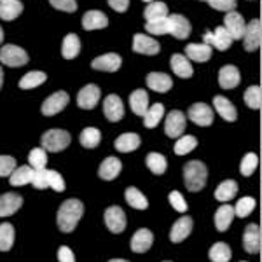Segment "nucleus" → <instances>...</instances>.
I'll return each mask as SVG.
<instances>
[{"label": "nucleus", "instance_id": "obj_1", "mask_svg": "<svg viewBox=\"0 0 262 262\" xmlns=\"http://www.w3.org/2000/svg\"><path fill=\"white\" fill-rule=\"evenodd\" d=\"M84 213V205L79 200H67L58 210V227L61 232H72L77 227L79 221H81Z\"/></svg>", "mask_w": 262, "mask_h": 262}, {"label": "nucleus", "instance_id": "obj_2", "mask_svg": "<svg viewBox=\"0 0 262 262\" xmlns=\"http://www.w3.org/2000/svg\"><path fill=\"white\" fill-rule=\"evenodd\" d=\"M206 179H208V170H206L205 163L201 161H189L184 166V180L185 187L191 192H198L205 187Z\"/></svg>", "mask_w": 262, "mask_h": 262}, {"label": "nucleus", "instance_id": "obj_3", "mask_svg": "<svg viewBox=\"0 0 262 262\" xmlns=\"http://www.w3.org/2000/svg\"><path fill=\"white\" fill-rule=\"evenodd\" d=\"M70 133L65 129H49L42 135V149L49 152H60L65 150L70 145Z\"/></svg>", "mask_w": 262, "mask_h": 262}, {"label": "nucleus", "instance_id": "obj_4", "mask_svg": "<svg viewBox=\"0 0 262 262\" xmlns=\"http://www.w3.org/2000/svg\"><path fill=\"white\" fill-rule=\"evenodd\" d=\"M0 61L7 67H23L28 63V54L19 46L6 44L4 48H0Z\"/></svg>", "mask_w": 262, "mask_h": 262}, {"label": "nucleus", "instance_id": "obj_5", "mask_svg": "<svg viewBox=\"0 0 262 262\" xmlns=\"http://www.w3.org/2000/svg\"><path fill=\"white\" fill-rule=\"evenodd\" d=\"M245 18L239 12L231 11L226 12V18H224V28L229 33V37L232 40H242L245 35Z\"/></svg>", "mask_w": 262, "mask_h": 262}, {"label": "nucleus", "instance_id": "obj_6", "mask_svg": "<svg viewBox=\"0 0 262 262\" xmlns=\"http://www.w3.org/2000/svg\"><path fill=\"white\" fill-rule=\"evenodd\" d=\"M166 23H168V33H171L175 39H187L191 35V23L185 16L182 14H171L166 18Z\"/></svg>", "mask_w": 262, "mask_h": 262}, {"label": "nucleus", "instance_id": "obj_7", "mask_svg": "<svg viewBox=\"0 0 262 262\" xmlns=\"http://www.w3.org/2000/svg\"><path fill=\"white\" fill-rule=\"evenodd\" d=\"M187 117L198 126H210L213 122V111H212V107H208L206 103L198 101V103L189 107Z\"/></svg>", "mask_w": 262, "mask_h": 262}, {"label": "nucleus", "instance_id": "obj_8", "mask_svg": "<svg viewBox=\"0 0 262 262\" xmlns=\"http://www.w3.org/2000/svg\"><path fill=\"white\" fill-rule=\"evenodd\" d=\"M203 40H205V44H208L210 48H215L219 51H227L232 44V39L224 27H217L215 32H206L205 35H203Z\"/></svg>", "mask_w": 262, "mask_h": 262}, {"label": "nucleus", "instance_id": "obj_9", "mask_svg": "<svg viewBox=\"0 0 262 262\" xmlns=\"http://www.w3.org/2000/svg\"><path fill=\"white\" fill-rule=\"evenodd\" d=\"M69 103V95L65 91H58L54 95H51L49 98L44 100L40 107V112L44 114L46 117H51V116H56L58 112H61L63 108L67 107Z\"/></svg>", "mask_w": 262, "mask_h": 262}, {"label": "nucleus", "instance_id": "obj_10", "mask_svg": "<svg viewBox=\"0 0 262 262\" xmlns=\"http://www.w3.org/2000/svg\"><path fill=\"white\" fill-rule=\"evenodd\" d=\"M262 25L260 19H252L250 23L245 27V35H243V42H245V49L247 51H257L260 48V40H262V32H260Z\"/></svg>", "mask_w": 262, "mask_h": 262}, {"label": "nucleus", "instance_id": "obj_11", "mask_svg": "<svg viewBox=\"0 0 262 262\" xmlns=\"http://www.w3.org/2000/svg\"><path fill=\"white\" fill-rule=\"evenodd\" d=\"M185 131V116L180 111H171L164 121V133L170 138H179Z\"/></svg>", "mask_w": 262, "mask_h": 262}, {"label": "nucleus", "instance_id": "obj_12", "mask_svg": "<svg viewBox=\"0 0 262 262\" xmlns=\"http://www.w3.org/2000/svg\"><path fill=\"white\" fill-rule=\"evenodd\" d=\"M133 51L140 54H147V56H154L161 51V46L156 39H152L150 35L145 33H137L133 37Z\"/></svg>", "mask_w": 262, "mask_h": 262}, {"label": "nucleus", "instance_id": "obj_13", "mask_svg": "<svg viewBox=\"0 0 262 262\" xmlns=\"http://www.w3.org/2000/svg\"><path fill=\"white\" fill-rule=\"evenodd\" d=\"M105 224L114 234H119L126 229V215L121 206H111L105 210Z\"/></svg>", "mask_w": 262, "mask_h": 262}, {"label": "nucleus", "instance_id": "obj_14", "mask_svg": "<svg viewBox=\"0 0 262 262\" xmlns=\"http://www.w3.org/2000/svg\"><path fill=\"white\" fill-rule=\"evenodd\" d=\"M100 88L96 84H88L84 86L77 95V105L84 111H91L96 107V103L100 101Z\"/></svg>", "mask_w": 262, "mask_h": 262}, {"label": "nucleus", "instance_id": "obj_15", "mask_svg": "<svg viewBox=\"0 0 262 262\" xmlns=\"http://www.w3.org/2000/svg\"><path fill=\"white\" fill-rule=\"evenodd\" d=\"M103 114L111 122H117L124 117V105L117 95H108L103 101Z\"/></svg>", "mask_w": 262, "mask_h": 262}, {"label": "nucleus", "instance_id": "obj_16", "mask_svg": "<svg viewBox=\"0 0 262 262\" xmlns=\"http://www.w3.org/2000/svg\"><path fill=\"white\" fill-rule=\"evenodd\" d=\"M243 247L248 253L260 252V227L257 226V224H248V226L245 227Z\"/></svg>", "mask_w": 262, "mask_h": 262}, {"label": "nucleus", "instance_id": "obj_17", "mask_svg": "<svg viewBox=\"0 0 262 262\" xmlns=\"http://www.w3.org/2000/svg\"><path fill=\"white\" fill-rule=\"evenodd\" d=\"M121 56L116 53H107L103 56H98L91 61V67L95 70H100V72H117L121 69Z\"/></svg>", "mask_w": 262, "mask_h": 262}, {"label": "nucleus", "instance_id": "obj_18", "mask_svg": "<svg viewBox=\"0 0 262 262\" xmlns=\"http://www.w3.org/2000/svg\"><path fill=\"white\" fill-rule=\"evenodd\" d=\"M23 205V198L16 192H6L0 196V217H9Z\"/></svg>", "mask_w": 262, "mask_h": 262}, {"label": "nucleus", "instance_id": "obj_19", "mask_svg": "<svg viewBox=\"0 0 262 262\" xmlns=\"http://www.w3.org/2000/svg\"><path fill=\"white\" fill-rule=\"evenodd\" d=\"M239 81H242V75H239V70L234 65H226L219 72V84H221L222 90H234Z\"/></svg>", "mask_w": 262, "mask_h": 262}, {"label": "nucleus", "instance_id": "obj_20", "mask_svg": "<svg viewBox=\"0 0 262 262\" xmlns=\"http://www.w3.org/2000/svg\"><path fill=\"white\" fill-rule=\"evenodd\" d=\"M191 231H192V219L187 217V215L180 217L179 221L173 224V227H171V232H170L171 243L184 242V239L187 238L189 234H191Z\"/></svg>", "mask_w": 262, "mask_h": 262}, {"label": "nucleus", "instance_id": "obj_21", "mask_svg": "<svg viewBox=\"0 0 262 262\" xmlns=\"http://www.w3.org/2000/svg\"><path fill=\"white\" fill-rule=\"evenodd\" d=\"M213 107H215V111H217V114L222 117L224 121L234 122L236 119H238V111H236V107L226 98V96H221V95L215 96V98H213Z\"/></svg>", "mask_w": 262, "mask_h": 262}, {"label": "nucleus", "instance_id": "obj_22", "mask_svg": "<svg viewBox=\"0 0 262 262\" xmlns=\"http://www.w3.org/2000/svg\"><path fill=\"white\" fill-rule=\"evenodd\" d=\"M147 86L156 93H168L173 88L171 77L163 72H150L147 75Z\"/></svg>", "mask_w": 262, "mask_h": 262}, {"label": "nucleus", "instance_id": "obj_23", "mask_svg": "<svg viewBox=\"0 0 262 262\" xmlns=\"http://www.w3.org/2000/svg\"><path fill=\"white\" fill-rule=\"evenodd\" d=\"M152 243H154V234L143 227V229H138L135 232L133 238H131V250L137 253H143L152 247Z\"/></svg>", "mask_w": 262, "mask_h": 262}, {"label": "nucleus", "instance_id": "obj_24", "mask_svg": "<svg viewBox=\"0 0 262 262\" xmlns=\"http://www.w3.org/2000/svg\"><path fill=\"white\" fill-rule=\"evenodd\" d=\"M187 60L198 61V63H205L212 58V48L208 44H189L185 48V54Z\"/></svg>", "mask_w": 262, "mask_h": 262}, {"label": "nucleus", "instance_id": "obj_25", "mask_svg": "<svg viewBox=\"0 0 262 262\" xmlns=\"http://www.w3.org/2000/svg\"><path fill=\"white\" fill-rule=\"evenodd\" d=\"M108 25V18L100 11H88L82 16V28L84 30H101Z\"/></svg>", "mask_w": 262, "mask_h": 262}, {"label": "nucleus", "instance_id": "obj_26", "mask_svg": "<svg viewBox=\"0 0 262 262\" xmlns=\"http://www.w3.org/2000/svg\"><path fill=\"white\" fill-rule=\"evenodd\" d=\"M170 67H171L173 74L179 75L182 79H189V77H192V74H194L192 65L189 63V60L184 54H173L170 60Z\"/></svg>", "mask_w": 262, "mask_h": 262}, {"label": "nucleus", "instance_id": "obj_27", "mask_svg": "<svg viewBox=\"0 0 262 262\" xmlns=\"http://www.w3.org/2000/svg\"><path fill=\"white\" fill-rule=\"evenodd\" d=\"M129 107L137 116L143 117V114L149 108V95L145 90H135L129 95Z\"/></svg>", "mask_w": 262, "mask_h": 262}, {"label": "nucleus", "instance_id": "obj_28", "mask_svg": "<svg viewBox=\"0 0 262 262\" xmlns=\"http://www.w3.org/2000/svg\"><path fill=\"white\" fill-rule=\"evenodd\" d=\"M232 219H234V208H232L229 203H226V205H222L221 208L215 212V227L221 232L227 231Z\"/></svg>", "mask_w": 262, "mask_h": 262}, {"label": "nucleus", "instance_id": "obj_29", "mask_svg": "<svg viewBox=\"0 0 262 262\" xmlns=\"http://www.w3.org/2000/svg\"><path fill=\"white\" fill-rule=\"evenodd\" d=\"M122 164L117 158H107L98 168V175L103 180H114L121 173Z\"/></svg>", "mask_w": 262, "mask_h": 262}, {"label": "nucleus", "instance_id": "obj_30", "mask_svg": "<svg viewBox=\"0 0 262 262\" xmlns=\"http://www.w3.org/2000/svg\"><path fill=\"white\" fill-rule=\"evenodd\" d=\"M114 145L119 152H133L140 147V137L137 133H124L116 138Z\"/></svg>", "mask_w": 262, "mask_h": 262}, {"label": "nucleus", "instance_id": "obj_31", "mask_svg": "<svg viewBox=\"0 0 262 262\" xmlns=\"http://www.w3.org/2000/svg\"><path fill=\"white\" fill-rule=\"evenodd\" d=\"M81 51V40L75 33H69V35L63 39V46H61V54L65 60H74L75 56Z\"/></svg>", "mask_w": 262, "mask_h": 262}, {"label": "nucleus", "instance_id": "obj_32", "mask_svg": "<svg viewBox=\"0 0 262 262\" xmlns=\"http://www.w3.org/2000/svg\"><path fill=\"white\" fill-rule=\"evenodd\" d=\"M236 194H238V184H236V180L229 179V180H224L217 187V191H215V200L227 203V201H231Z\"/></svg>", "mask_w": 262, "mask_h": 262}, {"label": "nucleus", "instance_id": "obj_33", "mask_svg": "<svg viewBox=\"0 0 262 262\" xmlns=\"http://www.w3.org/2000/svg\"><path fill=\"white\" fill-rule=\"evenodd\" d=\"M168 6L164 2H150L149 6L145 7V11H143V18L147 19V23L149 21H158V19H164L168 18Z\"/></svg>", "mask_w": 262, "mask_h": 262}, {"label": "nucleus", "instance_id": "obj_34", "mask_svg": "<svg viewBox=\"0 0 262 262\" xmlns=\"http://www.w3.org/2000/svg\"><path fill=\"white\" fill-rule=\"evenodd\" d=\"M23 12V4L19 0H12V2H0V18L4 21H12Z\"/></svg>", "mask_w": 262, "mask_h": 262}, {"label": "nucleus", "instance_id": "obj_35", "mask_svg": "<svg viewBox=\"0 0 262 262\" xmlns=\"http://www.w3.org/2000/svg\"><path fill=\"white\" fill-rule=\"evenodd\" d=\"M124 198H126V203L135 210H145L149 206V201L143 194L138 191L137 187H128L124 192Z\"/></svg>", "mask_w": 262, "mask_h": 262}, {"label": "nucleus", "instance_id": "obj_36", "mask_svg": "<svg viewBox=\"0 0 262 262\" xmlns=\"http://www.w3.org/2000/svg\"><path fill=\"white\" fill-rule=\"evenodd\" d=\"M32 173L33 170L28 164L25 166H19V168H14V171L9 175V182L12 187H18V185H27L32 182Z\"/></svg>", "mask_w": 262, "mask_h": 262}, {"label": "nucleus", "instance_id": "obj_37", "mask_svg": "<svg viewBox=\"0 0 262 262\" xmlns=\"http://www.w3.org/2000/svg\"><path fill=\"white\" fill-rule=\"evenodd\" d=\"M46 79H48V75L44 74V72H28V74H25L23 77H21L19 81V90H33V88H39L40 84L46 82Z\"/></svg>", "mask_w": 262, "mask_h": 262}, {"label": "nucleus", "instance_id": "obj_38", "mask_svg": "<svg viewBox=\"0 0 262 262\" xmlns=\"http://www.w3.org/2000/svg\"><path fill=\"white\" fill-rule=\"evenodd\" d=\"M163 117H164L163 103H154L152 107L147 108L145 114H143V124H145L147 128H156Z\"/></svg>", "mask_w": 262, "mask_h": 262}, {"label": "nucleus", "instance_id": "obj_39", "mask_svg": "<svg viewBox=\"0 0 262 262\" xmlns=\"http://www.w3.org/2000/svg\"><path fill=\"white\" fill-rule=\"evenodd\" d=\"M79 140H81V145L86 147V149H95L101 142V131L98 128H84Z\"/></svg>", "mask_w": 262, "mask_h": 262}, {"label": "nucleus", "instance_id": "obj_40", "mask_svg": "<svg viewBox=\"0 0 262 262\" xmlns=\"http://www.w3.org/2000/svg\"><path fill=\"white\" fill-rule=\"evenodd\" d=\"M208 257L212 262H229L231 260V248L227 243H215L208 252Z\"/></svg>", "mask_w": 262, "mask_h": 262}, {"label": "nucleus", "instance_id": "obj_41", "mask_svg": "<svg viewBox=\"0 0 262 262\" xmlns=\"http://www.w3.org/2000/svg\"><path fill=\"white\" fill-rule=\"evenodd\" d=\"M147 168H149L154 175H163L168 168V163H166V159H164L163 154L150 152V154H147Z\"/></svg>", "mask_w": 262, "mask_h": 262}, {"label": "nucleus", "instance_id": "obj_42", "mask_svg": "<svg viewBox=\"0 0 262 262\" xmlns=\"http://www.w3.org/2000/svg\"><path fill=\"white\" fill-rule=\"evenodd\" d=\"M14 243V227L12 224H2L0 226V252H7Z\"/></svg>", "mask_w": 262, "mask_h": 262}, {"label": "nucleus", "instance_id": "obj_43", "mask_svg": "<svg viewBox=\"0 0 262 262\" xmlns=\"http://www.w3.org/2000/svg\"><path fill=\"white\" fill-rule=\"evenodd\" d=\"M198 145V140L196 137H192V135H185V137H179V140L175 143V154L179 156H185L189 154V152H192L196 149Z\"/></svg>", "mask_w": 262, "mask_h": 262}, {"label": "nucleus", "instance_id": "obj_44", "mask_svg": "<svg viewBox=\"0 0 262 262\" xmlns=\"http://www.w3.org/2000/svg\"><path fill=\"white\" fill-rule=\"evenodd\" d=\"M245 103L248 105L253 111H259L260 103H262V91L259 86H250L247 91H245Z\"/></svg>", "mask_w": 262, "mask_h": 262}, {"label": "nucleus", "instance_id": "obj_45", "mask_svg": "<svg viewBox=\"0 0 262 262\" xmlns=\"http://www.w3.org/2000/svg\"><path fill=\"white\" fill-rule=\"evenodd\" d=\"M28 166L32 170H44L46 163H48V154H46L44 149H33L30 154H28Z\"/></svg>", "mask_w": 262, "mask_h": 262}, {"label": "nucleus", "instance_id": "obj_46", "mask_svg": "<svg viewBox=\"0 0 262 262\" xmlns=\"http://www.w3.org/2000/svg\"><path fill=\"white\" fill-rule=\"evenodd\" d=\"M253 208H255V200H253V198L250 196L242 198L234 206V217H239V219L248 217V215L253 212Z\"/></svg>", "mask_w": 262, "mask_h": 262}, {"label": "nucleus", "instance_id": "obj_47", "mask_svg": "<svg viewBox=\"0 0 262 262\" xmlns=\"http://www.w3.org/2000/svg\"><path fill=\"white\" fill-rule=\"evenodd\" d=\"M259 166V158H257L255 152H248L247 156L242 159V164H239V171H242L243 177H250L253 171Z\"/></svg>", "mask_w": 262, "mask_h": 262}, {"label": "nucleus", "instance_id": "obj_48", "mask_svg": "<svg viewBox=\"0 0 262 262\" xmlns=\"http://www.w3.org/2000/svg\"><path fill=\"white\" fill-rule=\"evenodd\" d=\"M46 177H48V187L54 189L56 192L65 191V180H63V177L56 170H48Z\"/></svg>", "mask_w": 262, "mask_h": 262}, {"label": "nucleus", "instance_id": "obj_49", "mask_svg": "<svg viewBox=\"0 0 262 262\" xmlns=\"http://www.w3.org/2000/svg\"><path fill=\"white\" fill-rule=\"evenodd\" d=\"M145 30H147V33H152V35H166V33H168L166 18H164V19H158V21H149V23H145Z\"/></svg>", "mask_w": 262, "mask_h": 262}, {"label": "nucleus", "instance_id": "obj_50", "mask_svg": "<svg viewBox=\"0 0 262 262\" xmlns=\"http://www.w3.org/2000/svg\"><path fill=\"white\" fill-rule=\"evenodd\" d=\"M46 173H48V170H33L32 173V182L30 184H33V187L39 189V191H44V189H48V177H46Z\"/></svg>", "mask_w": 262, "mask_h": 262}, {"label": "nucleus", "instance_id": "obj_51", "mask_svg": "<svg viewBox=\"0 0 262 262\" xmlns=\"http://www.w3.org/2000/svg\"><path fill=\"white\" fill-rule=\"evenodd\" d=\"M210 4V7L215 11H222V12H231L236 9V0H206Z\"/></svg>", "mask_w": 262, "mask_h": 262}, {"label": "nucleus", "instance_id": "obj_52", "mask_svg": "<svg viewBox=\"0 0 262 262\" xmlns=\"http://www.w3.org/2000/svg\"><path fill=\"white\" fill-rule=\"evenodd\" d=\"M16 168V159L11 156H0V177H9Z\"/></svg>", "mask_w": 262, "mask_h": 262}, {"label": "nucleus", "instance_id": "obj_53", "mask_svg": "<svg viewBox=\"0 0 262 262\" xmlns=\"http://www.w3.org/2000/svg\"><path fill=\"white\" fill-rule=\"evenodd\" d=\"M168 200H170L171 206L177 210V212H180V213L187 212V203H185L184 196H182L179 191H171L170 196H168Z\"/></svg>", "mask_w": 262, "mask_h": 262}, {"label": "nucleus", "instance_id": "obj_54", "mask_svg": "<svg viewBox=\"0 0 262 262\" xmlns=\"http://www.w3.org/2000/svg\"><path fill=\"white\" fill-rule=\"evenodd\" d=\"M54 9H60L65 12H75L77 11V2L75 0H49Z\"/></svg>", "mask_w": 262, "mask_h": 262}, {"label": "nucleus", "instance_id": "obj_55", "mask_svg": "<svg viewBox=\"0 0 262 262\" xmlns=\"http://www.w3.org/2000/svg\"><path fill=\"white\" fill-rule=\"evenodd\" d=\"M58 260L60 262H75V255L69 247H60V250H58Z\"/></svg>", "mask_w": 262, "mask_h": 262}, {"label": "nucleus", "instance_id": "obj_56", "mask_svg": "<svg viewBox=\"0 0 262 262\" xmlns=\"http://www.w3.org/2000/svg\"><path fill=\"white\" fill-rule=\"evenodd\" d=\"M108 6L117 12H126L129 7V0H108Z\"/></svg>", "mask_w": 262, "mask_h": 262}, {"label": "nucleus", "instance_id": "obj_57", "mask_svg": "<svg viewBox=\"0 0 262 262\" xmlns=\"http://www.w3.org/2000/svg\"><path fill=\"white\" fill-rule=\"evenodd\" d=\"M2 84H4V72L0 69V88H2Z\"/></svg>", "mask_w": 262, "mask_h": 262}, {"label": "nucleus", "instance_id": "obj_58", "mask_svg": "<svg viewBox=\"0 0 262 262\" xmlns=\"http://www.w3.org/2000/svg\"><path fill=\"white\" fill-rule=\"evenodd\" d=\"M2 40H4V30H2V27H0V44H2Z\"/></svg>", "mask_w": 262, "mask_h": 262}, {"label": "nucleus", "instance_id": "obj_59", "mask_svg": "<svg viewBox=\"0 0 262 262\" xmlns=\"http://www.w3.org/2000/svg\"><path fill=\"white\" fill-rule=\"evenodd\" d=\"M108 262H128V260H122V259H112V260H108Z\"/></svg>", "mask_w": 262, "mask_h": 262}, {"label": "nucleus", "instance_id": "obj_60", "mask_svg": "<svg viewBox=\"0 0 262 262\" xmlns=\"http://www.w3.org/2000/svg\"><path fill=\"white\" fill-rule=\"evenodd\" d=\"M0 2H12V0H0Z\"/></svg>", "mask_w": 262, "mask_h": 262}, {"label": "nucleus", "instance_id": "obj_61", "mask_svg": "<svg viewBox=\"0 0 262 262\" xmlns=\"http://www.w3.org/2000/svg\"><path fill=\"white\" fill-rule=\"evenodd\" d=\"M143 2H149L150 4V2H154V0H143Z\"/></svg>", "mask_w": 262, "mask_h": 262}, {"label": "nucleus", "instance_id": "obj_62", "mask_svg": "<svg viewBox=\"0 0 262 262\" xmlns=\"http://www.w3.org/2000/svg\"><path fill=\"white\" fill-rule=\"evenodd\" d=\"M164 262H170V260H164Z\"/></svg>", "mask_w": 262, "mask_h": 262}, {"label": "nucleus", "instance_id": "obj_63", "mask_svg": "<svg viewBox=\"0 0 262 262\" xmlns=\"http://www.w3.org/2000/svg\"><path fill=\"white\" fill-rule=\"evenodd\" d=\"M203 2H206V0H203Z\"/></svg>", "mask_w": 262, "mask_h": 262}]
</instances>
